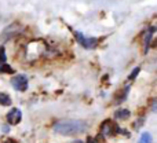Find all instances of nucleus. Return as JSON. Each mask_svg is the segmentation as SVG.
Segmentation results:
<instances>
[{"label": "nucleus", "instance_id": "nucleus-1", "mask_svg": "<svg viewBox=\"0 0 157 143\" xmlns=\"http://www.w3.org/2000/svg\"><path fill=\"white\" fill-rule=\"evenodd\" d=\"M87 130V122L83 120H62L58 121L54 125V131L57 134L65 136H72V135H77L81 134Z\"/></svg>", "mask_w": 157, "mask_h": 143}, {"label": "nucleus", "instance_id": "nucleus-2", "mask_svg": "<svg viewBox=\"0 0 157 143\" xmlns=\"http://www.w3.org/2000/svg\"><path fill=\"white\" fill-rule=\"evenodd\" d=\"M101 132L105 136H113L116 134H123L121 128H119L112 120H106L102 125H101Z\"/></svg>", "mask_w": 157, "mask_h": 143}, {"label": "nucleus", "instance_id": "nucleus-3", "mask_svg": "<svg viewBox=\"0 0 157 143\" xmlns=\"http://www.w3.org/2000/svg\"><path fill=\"white\" fill-rule=\"evenodd\" d=\"M75 36H76L77 41L80 43V46H83L84 48H88V50L95 48L98 44V40L95 37H86V36L80 32H75Z\"/></svg>", "mask_w": 157, "mask_h": 143}, {"label": "nucleus", "instance_id": "nucleus-4", "mask_svg": "<svg viewBox=\"0 0 157 143\" xmlns=\"http://www.w3.org/2000/svg\"><path fill=\"white\" fill-rule=\"evenodd\" d=\"M11 84L13 87L17 89V91H26L28 89V77L25 74H18L15 77H13L11 80Z\"/></svg>", "mask_w": 157, "mask_h": 143}, {"label": "nucleus", "instance_id": "nucleus-5", "mask_svg": "<svg viewBox=\"0 0 157 143\" xmlns=\"http://www.w3.org/2000/svg\"><path fill=\"white\" fill-rule=\"evenodd\" d=\"M21 120H22V113H21V110H19V109L14 107V109H11V110L7 113V122L10 125L19 124V122H21Z\"/></svg>", "mask_w": 157, "mask_h": 143}, {"label": "nucleus", "instance_id": "nucleus-6", "mask_svg": "<svg viewBox=\"0 0 157 143\" xmlns=\"http://www.w3.org/2000/svg\"><path fill=\"white\" fill-rule=\"evenodd\" d=\"M19 30H21V28H19L17 24L15 25H10V26H8L7 29L2 33V40H8V39L13 37V35L15 36V33H18Z\"/></svg>", "mask_w": 157, "mask_h": 143}, {"label": "nucleus", "instance_id": "nucleus-7", "mask_svg": "<svg viewBox=\"0 0 157 143\" xmlns=\"http://www.w3.org/2000/svg\"><path fill=\"white\" fill-rule=\"evenodd\" d=\"M153 33H155V28H149L145 33V52L149 51V47H150V41H152L153 37Z\"/></svg>", "mask_w": 157, "mask_h": 143}, {"label": "nucleus", "instance_id": "nucleus-8", "mask_svg": "<svg viewBox=\"0 0 157 143\" xmlns=\"http://www.w3.org/2000/svg\"><path fill=\"white\" fill-rule=\"evenodd\" d=\"M130 110H127V109H120V110L116 111V114H114V117H116L117 120H127L128 117H130Z\"/></svg>", "mask_w": 157, "mask_h": 143}, {"label": "nucleus", "instance_id": "nucleus-9", "mask_svg": "<svg viewBox=\"0 0 157 143\" xmlns=\"http://www.w3.org/2000/svg\"><path fill=\"white\" fill-rule=\"evenodd\" d=\"M0 105L10 106L11 105V98L8 96L7 94H3V92H0Z\"/></svg>", "mask_w": 157, "mask_h": 143}, {"label": "nucleus", "instance_id": "nucleus-10", "mask_svg": "<svg viewBox=\"0 0 157 143\" xmlns=\"http://www.w3.org/2000/svg\"><path fill=\"white\" fill-rule=\"evenodd\" d=\"M138 143H152V135L149 132H144Z\"/></svg>", "mask_w": 157, "mask_h": 143}, {"label": "nucleus", "instance_id": "nucleus-11", "mask_svg": "<svg viewBox=\"0 0 157 143\" xmlns=\"http://www.w3.org/2000/svg\"><path fill=\"white\" fill-rule=\"evenodd\" d=\"M0 73H13V68L7 63H0Z\"/></svg>", "mask_w": 157, "mask_h": 143}, {"label": "nucleus", "instance_id": "nucleus-12", "mask_svg": "<svg viewBox=\"0 0 157 143\" xmlns=\"http://www.w3.org/2000/svg\"><path fill=\"white\" fill-rule=\"evenodd\" d=\"M0 63H6V51L4 48H0Z\"/></svg>", "mask_w": 157, "mask_h": 143}, {"label": "nucleus", "instance_id": "nucleus-13", "mask_svg": "<svg viewBox=\"0 0 157 143\" xmlns=\"http://www.w3.org/2000/svg\"><path fill=\"white\" fill-rule=\"evenodd\" d=\"M138 73H139V68H136L135 70H132V73H131V76L128 78H130V80H134V78L136 77V74H138Z\"/></svg>", "mask_w": 157, "mask_h": 143}, {"label": "nucleus", "instance_id": "nucleus-14", "mask_svg": "<svg viewBox=\"0 0 157 143\" xmlns=\"http://www.w3.org/2000/svg\"><path fill=\"white\" fill-rule=\"evenodd\" d=\"M2 131H3L4 134H7L8 131H10V127H8V125H3V127H2Z\"/></svg>", "mask_w": 157, "mask_h": 143}, {"label": "nucleus", "instance_id": "nucleus-15", "mask_svg": "<svg viewBox=\"0 0 157 143\" xmlns=\"http://www.w3.org/2000/svg\"><path fill=\"white\" fill-rule=\"evenodd\" d=\"M87 143H98V142L95 141V139H92V138H88V142Z\"/></svg>", "mask_w": 157, "mask_h": 143}, {"label": "nucleus", "instance_id": "nucleus-16", "mask_svg": "<svg viewBox=\"0 0 157 143\" xmlns=\"http://www.w3.org/2000/svg\"><path fill=\"white\" fill-rule=\"evenodd\" d=\"M4 143H15V142H14V141H11V139H8V141H6Z\"/></svg>", "mask_w": 157, "mask_h": 143}, {"label": "nucleus", "instance_id": "nucleus-17", "mask_svg": "<svg viewBox=\"0 0 157 143\" xmlns=\"http://www.w3.org/2000/svg\"><path fill=\"white\" fill-rule=\"evenodd\" d=\"M75 143H83V142H80V141H77V142H75Z\"/></svg>", "mask_w": 157, "mask_h": 143}]
</instances>
